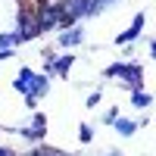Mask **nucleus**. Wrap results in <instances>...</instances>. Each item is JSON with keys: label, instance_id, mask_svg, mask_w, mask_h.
Masks as SVG:
<instances>
[{"label": "nucleus", "instance_id": "obj_9", "mask_svg": "<svg viewBox=\"0 0 156 156\" xmlns=\"http://www.w3.org/2000/svg\"><path fill=\"white\" fill-rule=\"evenodd\" d=\"M147 53H150V59L156 62V37H150V41H147Z\"/></svg>", "mask_w": 156, "mask_h": 156}, {"label": "nucleus", "instance_id": "obj_3", "mask_svg": "<svg viewBox=\"0 0 156 156\" xmlns=\"http://www.w3.org/2000/svg\"><path fill=\"white\" fill-rule=\"evenodd\" d=\"M84 37H87V31H84V25L81 22H75V25H69V28H59L56 31V50H75V47H81L84 44Z\"/></svg>", "mask_w": 156, "mask_h": 156}, {"label": "nucleus", "instance_id": "obj_8", "mask_svg": "<svg viewBox=\"0 0 156 156\" xmlns=\"http://www.w3.org/2000/svg\"><path fill=\"white\" fill-rule=\"evenodd\" d=\"M100 103H103V87H94V90L84 97V109H97Z\"/></svg>", "mask_w": 156, "mask_h": 156}, {"label": "nucleus", "instance_id": "obj_6", "mask_svg": "<svg viewBox=\"0 0 156 156\" xmlns=\"http://www.w3.org/2000/svg\"><path fill=\"white\" fill-rule=\"evenodd\" d=\"M75 137H78V144H94V125L90 122H78Z\"/></svg>", "mask_w": 156, "mask_h": 156}, {"label": "nucleus", "instance_id": "obj_1", "mask_svg": "<svg viewBox=\"0 0 156 156\" xmlns=\"http://www.w3.org/2000/svg\"><path fill=\"white\" fill-rule=\"evenodd\" d=\"M100 75L106 78V81H115V84L125 87V90L144 87V66H140L137 59H115V62H109Z\"/></svg>", "mask_w": 156, "mask_h": 156}, {"label": "nucleus", "instance_id": "obj_7", "mask_svg": "<svg viewBox=\"0 0 156 156\" xmlns=\"http://www.w3.org/2000/svg\"><path fill=\"white\" fill-rule=\"evenodd\" d=\"M119 115H122V106H115V103H112V106H106V109L100 112V125H112Z\"/></svg>", "mask_w": 156, "mask_h": 156}, {"label": "nucleus", "instance_id": "obj_5", "mask_svg": "<svg viewBox=\"0 0 156 156\" xmlns=\"http://www.w3.org/2000/svg\"><path fill=\"white\" fill-rule=\"evenodd\" d=\"M109 128H112V131L119 134V137H134L140 125H137V119H131V115H119V119H115Z\"/></svg>", "mask_w": 156, "mask_h": 156}, {"label": "nucleus", "instance_id": "obj_2", "mask_svg": "<svg viewBox=\"0 0 156 156\" xmlns=\"http://www.w3.org/2000/svg\"><path fill=\"white\" fill-rule=\"evenodd\" d=\"M144 28H147V12H134V19L131 25H128L125 31H119L112 37V44L115 47H128V44H137L140 37H144Z\"/></svg>", "mask_w": 156, "mask_h": 156}, {"label": "nucleus", "instance_id": "obj_4", "mask_svg": "<svg viewBox=\"0 0 156 156\" xmlns=\"http://www.w3.org/2000/svg\"><path fill=\"white\" fill-rule=\"evenodd\" d=\"M156 103V97L150 94L147 87H134V90H128V106L137 109V112H147L150 106Z\"/></svg>", "mask_w": 156, "mask_h": 156}]
</instances>
